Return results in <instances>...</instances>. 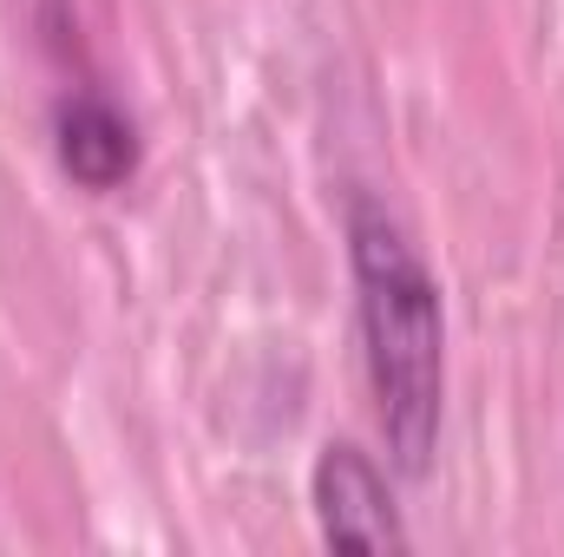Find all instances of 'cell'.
<instances>
[{
  "label": "cell",
  "instance_id": "1",
  "mask_svg": "<svg viewBox=\"0 0 564 557\" xmlns=\"http://www.w3.org/2000/svg\"><path fill=\"white\" fill-rule=\"evenodd\" d=\"M348 256L361 288V341H368V387L381 407V433L401 472H426L440 439V394H446V315L440 282L426 276L401 223L355 197L348 204Z\"/></svg>",
  "mask_w": 564,
  "mask_h": 557
},
{
  "label": "cell",
  "instance_id": "2",
  "mask_svg": "<svg viewBox=\"0 0 564 557\" xmlns=\"http://www.w3.org/2000/svg\"><path fill=\"white\" fill-rule=\"evenodd\" d=\"M315 518H322V538L341 545V551H401L408 545V532L394 518V499H388V479L361 446H322V459H315Z\"/></svg>",
  "mask_w": 564,
  "mask_h": 557
},
{
  "label": "cell",
  "instance_id": "3",
  "mask_svg": "<svg viewBox=\"0 0 564 557\" xmlns=\"http://www.w3.org/2000/svg\"><path fill=\"white\" fill-rule=\"evenodd\" d=\"M59 164L86 184V190H112L132 177L139 164V139H132V119L93 92L66 99L59 106Z\"/></svg>",
  "mask_w": 564,
  "mask_h": 557
}]
</instances>
